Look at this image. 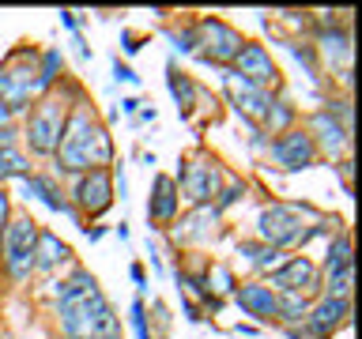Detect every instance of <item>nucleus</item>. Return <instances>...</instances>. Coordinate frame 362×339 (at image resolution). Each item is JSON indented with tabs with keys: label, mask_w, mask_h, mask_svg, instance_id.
Listing matches in <instances>:
<instances>
[{
	"label": "nucleus",
	"mask_w": 362,
	"mask_h": 339,
	"mask_svg": "<svg viewBox=\"0 0 362 339\" xmlns=\"http://www.w3.org/2000/svg\"><path fill=\"white\" fill-rule=\"evenodd\" d=\"M57 316H61V332L68 339H121V324L110 309L106 294L83 268H76L57 287Z\"/></svg>",
	"instance_id": "nucleus-1"
},
{
	"label": "nucleus",
	"mask_w": 362,
	"mask_h": 339,
	"mask_svg": "<svg viewBox=\"0 0 362 339\" xmlns=\"http://www.w3.org/2000/svg\"><path fill=\"white\" fill-rule=\"evenodd\" d=\"M110 158H113L110 132L95 121L87 102H79L64 121V136L57 143V166L64 174H87V170H106Z\"/></svg>",
	"instance_id": "nucleus-2"
},
{
	"label": "nucleus",
	"mask_w": 362,
	"mask_h": 339,
	"mask_svg": "<svg viewBox=\"0 0 362 339\" xmlns=\"http://www.w3.org/2000/svg\"><path fill=\"white\" fill-rule=\"evenodd\" d=\"M42 68H38V53L30 49V45H23V49L8 53V61L0 64V102L19 113L27 109V102H34L42 95Z\"/></svg>",
	"instance_id": "nucleus-3"
},
{
	"label": "nucleus",
	"mask_w": 362,
	"mask_h": 339,
	"mask_svg": "<svg viewBox=\"0 0 362 339\" xmlns=\"http://www.w3.org/2000/svg\"><path fill=\"white\" fill-rule=\"evenodd\" d=\"M64 121H68V113H64V102L61 95H53V90H45V95L34 102V109H30V117H27V147L34 155H57V143H61V136H64Z\"/></svg>",
	"instance_id": "nucleus-4"
},
{
	"label": "nucleus",
	"mask_w": 362,
	"mask_h": 339,
	"mask_svg": "<svg viewBox=\"0 0 362 339\" xmlns=\"http://www.w3.org/2000/svg\"><path fill=\"white\" fill-rule=\"evenodd\" d=\"M34 242H38V222L30 215L8 219L4 237H0V260H4V271L16 282L30 279V271H34Z\"/></svg>",
	"instance_id": "nucleus-5"
},
{
	"label": "nucleus",
	"mask_w": 362,
	"mask_h": 339,
	"mask_svg": "<svg viewBox=\"0 0 362 339\" xmlns=\"http://www.w3.org/2000/svg\"><path fill=\"white\" fill-rule=\"evenodd\" d=\"M260 242L272 245V249H291V245H305L310 237L321 230V226H328L321 219V226H305L302 222V211L298 208H287V203H272V208L260 211Z\"/></svg>",
	"instance_id": "nucleus-6"
},
{
	"label": "nucleus",
	"mask_w": 362,
	"mask_h": 339,
	"mask_svg": "<svg viewBox=\"0 0 362 339\" xmlns=\"http://www.w3.org/2000/svg\"><path fill=\"white\" fill-rule=\"evenodd\" d=\"M192 45H200V56L211 64H234V56L242 53L245 38L238 34L226 19H200L197 23V34H192Z\"/></svg>",
	"instance_id": "nucleus-7"
},
{
	"label": "nucleus",
	"mask_w": 362,
	"mask_h": 339,
	"mask_svg": "<svg viewBox=\"0 0 362 339\" xmlns=\"http://www.w3.org/2000/svg\"><path fill=\"white\" fill-rule=\"evenodd\" d=\"M219 181H223V170L211 155H197L185 162V174H181V189H185V200L189 203H208L211 196H219Z\"/></svg>",
	"instance_id": "nucleus-8"
},
{
	"label": "nucleus",
	"mask_w": 362,
	"mask_h": 339,
	"mask_svg": "<svg viewBox=\"0 0 362 339\" xmlns=\"http://www.w3.org/2000/svg\"><path fill=\"white\" fill-rule=\"evenodd\" d=\"M234 72L242 79H249L253 87H260V90L279 87V68H276V61H272V53L264 49V45H257V42L242 45V53L234 56Z\"/></svg>",
	"instance_id": "nucleus-9"
},
{
	"label": "nucleus",
	"mask_w": 362,
	"mask_h": 339,
	"mask_svg": "<svg viewBox=\"0 0 362 339\" xmlns=\"http://www.w3.org/2000/svg\"><path fill=\"white\" fill-rule=\"evenodd\" d=\"M72 196H76V208L95 219V215H102L113 203V174L110 170H87V174H79Z\"/></svg>",
	"instance_id": "nucleus-10"
},
{
	"label": "nucleus",
	"mask_w": 362,
	"mask_h": 339,
	"mask_svg": "<svg viewBox=\"0 0 362 339\" xmlns=\"http://www.w3.org/2000/svg\"><path fill=\"white\" fill-rule=\"evenodd\" d=\"M344 316H347V298H328L325 294V298L305 313V332L291 328V339H328L339 324H344Z\"/></svg>",
	"instance_id": "nucleus-11"
},
{
	"label": "nucleus",
	"mask_w": 362,
	"mask_h": 339,
	"mask_svg": "<svg viewBox=\"0 0 362 339\" xmlns=\"http://www.w3.org/2000/svg\"><path fill=\"white\" fill-rule=\"evenodd\" d=\"M272 158H276V166H283V170H305V166H313L317 147H313L305 129H287V132H279L276 143H272Z\"/></svg>",
	"instance_id": "nucleus-12"
},
{
	"label": "nucleus",
	"mask_w": 362,
	"mask_h": 339,
	"mask_svg": "<svg viewBox=\"0 0 362 339\" xmlns=\"http://www.w3.org/2000/svg\"><path fill=\"white\" fill-rule=\"evenodd\" d=\"M268 287H276L283 294H305V290H317L321 287V271L310 256H291L283 268L272 271V282Z\"/></svg>",
	"instance_id": "nucleus-13"
},
{
	"label": "nucleus",
	"mask_w": 362,
	"mask_h": 339,
	"mask_svg": "<svg viewBox=\"0 0 362 339\" xmlns=\"http://www.w3.org/2000/svg\"><path fill=\"white\" fill-rule=\"evenodd\" d=\"M223 83H226V95H230V102L238 106V113H245V117H253V121H264V113H268V106H272V95H268V90L253 87L249 79L238 76L234 68L223 76Z\"/></svg>",
	"instance_id": "nucleus-14"
},
{
	"label": "nucleus",
	"mask_w": 362,
	"mask_h": 339,
	"mask_svg": "<svg viewBox=\"0 0 362 339\" xmlns=\"http://www.w3.org/2000/svg\"><path fill=\"white\" fill-rule=\"evenodd\" d=\"M310 140L313 147H325L328 155H339L347 147V129L332 117V109H321V113H313V121H310Z\"/></svg>",
	"instance_id": "nucleus-15"
},
{
	"label": "nucleus",
	"mask_w": 362,
	"mask_h": 339,
	"mask_svg": "<svg viewBox=\"0 0 362 339\" xmlns=\"http://www.w3.org/2000/svg\"><path fill=\"white\" fill-rule=\"evenodd\" d=\"M234 298L249 316H257V321H272V316H276V298L279 294L272 290L268 282H245V287L234 290Z\"/></svg>",
	"instance_id": "nucleus-16"
},
{
	"label": "nucleus",
	"mask_w": 362,
	"mask_h": 339,
	"mask_svg": "<svg viewBox=\"0 0 362 339\" xmlns=\"http://www.w3.org/2000/svg\"><path fill=\"white\" fill-rule=\"evenodd\" d=\"M177 203H181V196H177L174 177L158 174L155 177V189H151V203H147V219H151V222H174Z\"/></svg>",
	"instance_id": "nucleus-17"
},
{
	"label": "nucleus",
	"mask_w": 362,
	"mask_h": 339,
	"mask_svg": "<svg viewBox=\"0 0 362 339\" xmlns=\"http://www.w3.org/2000/svg\"><path fill=\"white\" fill-rule=\"evenodd\" d=\"M61 260H68V245L53 230H38V242H34V268L49 271V268L61 264Z\"/></svg>",
	"instance_id": "nucleus-18"
},
{
	"label": "nucleus",
	"mask_w": 362,
	"mask_h": 339,
	"mask_svg": "<svg viewBox=\"0 0 362 339\" xmlns=\"http://www.w3.org/2000/svg\"><path fill=\"white\" fill-rule=\"evenodd\" d=\"M215 222H219V208H208V203H200V208L192 211L185 222H181L177 242H192V237H208V234L215 230Z\"/></svg>",
	"instance_id": "nucleus-19"
},
{
	"label": "nucleus",
	"mask_w": 362,
	"mask_h": 339,
	"mask_svg": "<svg viewBox=\"0 0 362 339\" xmlns=\"http://www.w3.org/2000/svg\"><path fill=\"white\" fill-rule=\"evenodd\" d=\"M23 192H27V196H38L45 208H53V211H68V200H64V192L57 189L53 177H23Z\"/></svg>",
	"instance_id": "nucleus-20"
},
{
	"label": "nucleus",
	"mask_w": 362,
	"mask_h": 339,
	"mask_svg": "<svg viewBox=\"0 0 362 339\" xmlns=\"http://www.w3.org/2000/svg\"><path fill=\"white\" fill-rule=\"evenodd\" d=\"M27 170H30V158L23 155L16 143H11V147H0V181H8V177H27Z\"/></svg>",
	"instance_id": "nucleus-21"
},
{
	"label": "nucleus",
	"mask_w": 362,
	"mask_h": 339,
	"mask_svg": "<svg viewBox=\"0 0 362 339\" xmlns=\"http://www.w3.org/2000/svg\"><path fill=\"white\" fill-rule=\"evenodd\" d=\"M238 253H242V256H249V264H253V268H272V271H276V264H279V249H272V245H264V242H242V245H238Z\"/></svg>",
	"instance_id": "nucleus-22"
},
{
	"label": "nucleus",
	"mask_w": 362,
	"mask_h": 339,
	"mask_svg": "<svg viewBox=\"0 0 362 339\" xmlns=\"http://www.w3.org/2000/svg\"><path fill=\"white\" fill-rule=\"evenodd\" d=\"M325 268H328V279L339 275V271H351V237L347 234H339L332 245H328V260H325Z\"/></svg>",
	"instance_id": "nucleus-23"
},
{
	"label": "nucleus",
	"mask_w": 362,
	"mask_h": 339,
	"mask_svg": "<svg viewBox=\"0 0 362 339\" xmlns=\"http://www.w3.org/2000/svg\"><path fill=\"white\" fill-rule=\"evenodd\" d=\"M305 313H310V302H305V294H283V298H276V316L279 321H305Z\"/></svg>",
	"instance_id": "nucleus-24"
},
{
	"label": "nucleus",
	"mask_w": 362,
	"mask_h": 339,
	"mask_svg": "<svg viewBox=\"0 0 362 339\" xmlns=\"http://www.w3.org/2000/svg\"><path fill=\"white\" fill-rule=\"evenodd\" d=\"M170 90H174V98H177V109L189 113V109H192V98H197V87H192V79L181 76L177 68H170Z\"/></svg>",
	"instance_id": "nucleus-25"
},
{
	"label": "nucleus",
	"mask_w": 362,
	"mask_h": 339,
	"mask_svg": "<svg viewBox=\"0 0 362 339\" xmlns=\"http://www.w3.org/2000/svg\"><path fill=\"white\" fill-rule=\"evenodd\" d=\"M291 121H294V109L287 106V102H272L268 113H264V129H268L272 136H279Z\"/></svg>",
	"instance_id": "nucleus-26"
},
{
	"label": "nucleus",
	"mask_w": 362,
	"mask_h": 339,
	"mask_svg": "<svg viewBox=\"0 0 362 339\" xmlns=\"http://www.w3.org/2000/svg\"><path fill=\"white\" fill-rule=\"evenodd\" d=\"M211 275H215V282H219L215 290H223V294H230V290H234V275H230V271H226L223 264H219V268H211V271H208V279H211Z\"/></svg>",
	"instance_id": "nucleus-27"
},
{
	"label": "nucleus",
	"mask_w": 362,
	"mask_h": 339,
	"mask_svg": "<svg viewBox=\"0 0 362 339\" xmlns=\"http://www.w3.org/2000/svg\"><path fill=\"white\" fill-rule=\"evenodd\" d=\"M242 192H245V185H242V181H230V185H226V192L219 196V203H215V208H226V203H234L238 196H242Z\"/></svg>",
	"instance_id": "nucleus-28"
},
{
	"label": "nucleus",
	"mask_w": 362,
	"mask_h": 339,
	"mask_svg": "<svg viewBox=\"0 0 362 339\" xmlns=\"http://www.w3.org/2000/svg\"><path fill=\"white\" fill-rule=\"evenodd\" d=\"M132 324H136V335L147 339V321H144V305H140V302L132 305Z\"/></svg>",
	"instance_id": "nucleus-29"
},
{
	"label": "nucleus",
	"mask_w": 362,
	"mask_h": 339,
	"mask_svg": "<svg viewBox=\"0 0 362 339\" xmlns=\"http://www.w3.org/2000/svg\"><path fill=\"white\" fill-rule=\"evenodd\" d=\"M113 72H117V79H124V83H136V76H132V68H129V64H121V61H117V64H113Z\"/></svg>",
	"instance_id": "nucleus-30"
},
{
	"label": "nucleus",
	"mask_w": 362,
	"mask_h": 339,
	"mask_svg": "<svg viewBox=\"0 0 362 339\" xmlns=\"http://www.w3.org/2000/svg\"><path fill=\"white\" fill-rule=\"evenodd\" d=\"M11 143H16V129L8 124V129H0V147H11Z\"/></svg>",
	"instance_id": "nucleus-31"
},
{
	"label": "nucleus",
	"mask_w": 362,
	"mask_h": 339,
	"mask_svg": "<svg viewBox=\"0 0 362 339\" xmlns=\"http://www.w3.org/2000/svg\"><path fill=\"white\" fill-rule=\"evenodd\" d=\"M0 222H8V196H4V189H0Z\"/></svg>",
	"instance_id": "nucleus-32"
},
{
	"label": "nucleus",
	"mask_w": 362,
	"mask_h": 339,
	"mask_svg": "<svg viewBox=\"0 0 362 339\" xmlns=\"http://www.w3.org/2000/svg\"><path fill=\"white\" fill-rule=\"evenodd\" d=\"M8 121H11V109L4 106V102H0V129H8Z\"/></svg>",
	"instance_id": "nucleus-33"
}]
</instances>
